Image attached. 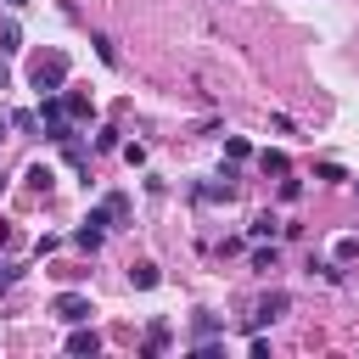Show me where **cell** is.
Listing matches in <instances>:
<instances>
[{"label": "cell", "mask_w": 359, "mask_h": 359, "mask_svg": "<svg viewBox=\"0 0 359 359\" xmlns=\"http://www.w3.org/2000/svg\"><path fill=\"white\" fill-rule=\"evenodd\" d=\"M0 135H6V123H0Z\"/></svg>", "instance_id": "18"}, {"label": "cell", "mask_w": 359, "mask_h": 359, "mask_svg": "<svg viewBox=\"0 0 359 359\" xmlns=\"http://www.w3.org/2000/svg\"><path fill=\"white\" fill-rule=\"evenodd\" d=\"M353 258H359V236H342L337 241V264H353Z\"/></svg>", "instance_id": "12"}, {"label": "cell", "mask_w": 359, "mask_h": 359, "mask_svg": "<svg viewBox=\"0 0 359 359\" xmlns=\"http://www.w3.org/2000/svg\"><path fill=\"white\" fill-rule=\"evenodd\" d=\"M258 168L264 174H286V151H258Z\"/></svg>", "instance_id": "9"}, {"label": "cell", "mask_w": 359, "mask_h": 359, "mask_svg": "<svg viewBox=\"0 0 359 359\" xmlns=\"http://www.w3.org/2000/svg\"><path fill=\"white\" fill-rule=\"evenodd\" d=\"M107 213H112V224H118V219H129V202H123V196H107Z\"/></svg>", "instance_id": "15"}, {"label": "cell", "mask_w": 359, "mask_h": 359, "mask_svg": "<svg viewBox=\"0 0 359 359\" xmlns=\"http://www.w3.org/2000/svg\"><path fill=\"white\" fill-rule=\"evenodd\" d=\"M275 264H280L275 247H258V252H252V269H275Z\"/></svg>", "instance_id": "14"}, {"label": "cell", "mask_w": 359, "mask_h": 359, "mask_svg": "<svg viewBox=\"0 0 359 359\" xmlns=\"http://www.w3.org/2000/svg\"><path fill=\"white\" fill-rule=\"evenodd\" d=\"M247 236H252V241H264V236H275V219H269V213H258V219L247 224Z\"/></svg>", "instance_id": "11"}, {"label": "cell", "mask_w": 359, "mask_h": 359, "mask_svg": "<svg viewBox=\"0 0 359 359\" xmlns=\"http://www.w3.org/2000/svg\"><path fill=\"white\" fill-rule=\"evenodd\" d=\"M95 56H101V62H107V67H118V45H112V39H107V34H95Z\"/></svg>", "instance_id": "10"}, {"label": "cell", "mask_w": 359, "mask_h": 359, "mask_svg": "<svg viewBox=\"0 0 359 359\" xmlns=\"http://www.w3.org/2000/svg\"><path fill=\"white\" fill-rule=\"evenodd\" d=\"M95 348H101V337H95V331H84V325L67 337V353H95Z\"/></svg>", "instance_id": "6"}, {"label": "cell", "mask_w": 359, "mask_h": 359, "mask_svg": "<svg viewBox=\"0 0 359 359\" xmlns=\"http://www.w3.org/2000/svg\"><path fill=\"white\" fill-rule=\"evenodd\" d=\"M62 112H67V118H95L90 95H79V90H67V95H62Z\"/></svg>", "instance_id": "4"}, {"label": "cell", "mask_w": 359, "mask_h": 359, "mask_svg": "<svg viewBox=\"0 0 359 359\" xmlns=\"http://www.w3.org/2000/svg\"><path fill=\"white\" fill-rule=\"evenodd\" d=\"M0 6H11V11H22V6H28V0H0Z\"/></svg>", "instance_id": "16"}, {"label": "cell", "mask_w": 359, "mask_h": 359, "mask_svg": "<svg viewBox=\"0 0 359 359\" xmlns=\"http://www.w3.org/2000/svg\"><path fill=\"white\" fill-rule=\"evenodd\" d=\"M28 79H34V90H39V95H56V90L67 84V50H45V56H34Z\"/></svg>", "instance_id": "1"}, {"label": "cell", "mask_w": 359, "mask_h": 359, "mask_svg": "<svg viewBox=\"0 0 359 359\" xmlns=\"http://www.w3.org/2000/svg\"><path fill=\"white\" fill-rule=\"evenodd\" d=\"M163 348H168V325H151L146 331V353H163Z\"/></svg>", "instance_id": "13"}, {"label": "cell", "mask_w": 359, "mask_h": 359, "mask_svg": "<svg viewBox=\"0 0 359 359\" xmlns=\"http://www.w3.org/2000/svg\"><path fill=\"white\" fill-rule=\"evenodd\" d=\"M6 79H11V73H6V62H0V90H6Z\"/></svg>", "instance_id": "17"}, {"label": "cell", "mask_w": 359, "mask_h": 359, "mask_svg": "<svg viewBox=\"0 0 359 359\" xmlns=\"http://www.w3.org/2000/svg\"><path fill=\"white\" fill-rule=\"evenodd\" d=\"M39 129H45V140H73V135H67V112H62V95H45V101H39Z\"/></svg>", "instance_id": "2"}, {"label": "cell", "mask_w": 359, "mask_h": 359, "mask_svg": "<svg viewBox=\"0 0 359 359\" xmlns=\"http://www.w3.org/2000/svg\"><path fill=\"white\" fill-rule=\"evenodd\" d=\"M280 309H286V292H269V297L258 303V314H252V320H258V325H269V320H275Z\"/></svg>", "instance_id": "5"}, {"label": "cell", "mask_w": 359, "mask_h": 359, "mask_svg": "<svg viewBox=\"0 0 359 359\" xmlns=\"http://www.w3.org/2000/svg\"><path fill=\"white\" fill-rule=\"evenodd\" d=\"M129 280H135L140 292H151V286H157V264H135V269H129Z\"/></svg>", "instance_id": "7"}, {"label": "cell", "mask_w": 359, "mask_h": 359, "mask_svg": "<svg viewBox=\"0 0 359 359\" xmlns=\"http://www.w3.org/2000/svg\"><path fill=\"white\" fill-rule=\"evenodd\" d=\"M224 157H230V163H247V157H252V146H247L241 135H230V140H224Z\"/></svg>", "instance_id": "8"}, {"label": "cell", "mask_w": 359, "mask_h": 359, "mask_svg": "<svg viewBox=\"0 0 359 359\" xmlns=\"http://www.w3.org/2000/svg\"><path fill=\"white\" fill-rule=\"evenodd\" d=\"M50 309H56V320H67V325H84V320H90V297H79V292H62Z\"/></svg>", "instance_id": "3"}]
</instances>
